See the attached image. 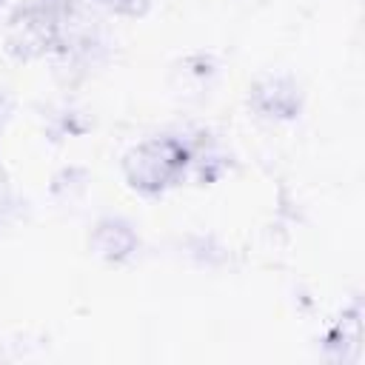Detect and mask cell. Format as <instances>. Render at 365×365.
<instances>
[{
	"label": "cell",
	"mask_w": 365,
	"mask_h": 365,
	"mask_svg": "<svg viewBox=\"0 0 365 365\" xmlns=\"http://www.w3.org/2000/svg\"><path fill=\"white\" fill-rule=\"evenodd\" d=\"M191 145L171 134H157L134 143L123 154V177L128 188L145 197L177 188L191 168Z\"/></svg>",
	"instance_id": "6da1fadb"
},
{
	"label": "cell",
	"mask_w": 365,
	"mask_h": 365,
	"mask_svg": "<svg viewBox=\"0 0 365 365\" xmlns=\"http://www.w3.org/2000/svg\"><path fill=\"white\" fill-rule=\"evenodd\" d=\"M137 231L128 220L123 217H103L88 237L91 254L106 259V262H123L137 251Z\"/></svg>",
	"instance_id": "7a4b0ae2"
},
{
	"label": "cell",
	"mask_w": 365,
	"mask_h": 365,
	"mask_svg": "<svg viewBox=\"0 0 365 365\" xmlns=\"http://www.w3.org/2000/svg\"><path fill=\"white\" fill-rule=\"evenodd\" d=\"M257 106L268 117H294L299 108V88L282 77H271L254 88Z\"/></svg>",
	"instance_id": "3957f363"
},
{
	"label": "cell",
	"mask_w": 365,
	"mask_h": 365,
	"mask_svg": "<svg viewBox=\"0 0 365 365\" xmlns=\"http://www.w3.org/2000/svg\"><path fill=\"white\" fill-rule=\"evenodd\" d=\"M14 26H11V31H14V37H11V43H14V48H20L23 54H31V51H43L46 48V43H48V37H51V20L46 17V11H40V9H26V11H20L14 20H11Z\"/></svg>",
	"instance_id": "277c9868"
},
{
	"label": "cell",
	"mask_w": 365,
	"mask_h": 365,
	"mask_svg": "<svg viewBox=\"0 0 365 365\" xmlns=\"http://www.w3.org/2000/svg\"><path fill=\"white\" fill-rule=\"evenodd\" d=\"M100 6H108V9H134L137 0H94Z\"/></svg>",
	"instance_id": "5b68a950"
}]
</instances>
